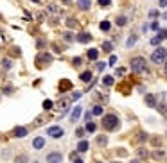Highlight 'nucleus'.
<instances>
[{"label": "nucleus", "mask_w": 167, "mask_h": 163, "mask_svg": "<svg viewBox=\"0 0 167 163\" xmlns=\"http://www.w3.org/2000/svg\"><path fill=\"white\" fill-rule=\"evenodd\" d=\"M129 66H131V70L135 74H142V72H147V61L142 57V56H137V57H133L131 59V63H129Z\"/></svg>", "instance_id": "obj_1"}, {"label": "nucleus", "mask_w": 167, "mask_h": 163, "mask_svg": "<svg viewBox=\"0 0 167 163\" xmlns=\"http://www.w3.org/2000/svg\"><path fill=\"white\" fill-rule=\"evenodd\" d=\"M119 126H121V122H119V116L110 113V115H104V118H103V127L106 131H115Z\"/></svg>", "instance_id": "obj_2"}, {"label": "nucleus", "mask_w": 167, "mask_h": 163, "mask_svg": "<svg viewBox=\"0 0 167 163\" xmlns=\"http://www.w3.org/2000/svg\"><path fill=\"white\" fill-rule=\"evenodd\" d=\"M165 59H167V49H163V47H158V49H155V52L151 54V61L156 63V65L165 63Z\"/></svg>", "instance_id": "obj_3"}, {"label": "nucleus", "mask_w": 167, "mask_h": 163, "mask_svg": "<svg viewBox=\"0 0 167 163\" xmlns=\"http://www.w3.org/2000/svg\"><path fill=\"white\" fill-rule=\"evenodd\" d=\"M52 63V56L47 54V52H41L38 57H36V66H41V65H51Z\"/></svg>", "instance_id": "obj_4"}, {"label": "nucleus", "mask_w": 167, "mask_h": 163, "mask_svg": "<svg viewBox=\"0 0 167 163\" xmlns=\"http://www.w3.org/2000/svg\"><path fill=\"white\" fill-rule=\"evenodd\" d=\"M63 127H59V126H51L49 129H47V134H49L51 138H61L63 136Z\"/></svg>", "instance_id": "obj_5"}, {"label": "nucleus", "mask_w": 167, "mask_h": 163, "mask_svg": "<svg viewBox=\"0 0 167 163\" xmlns=\"http://www.w3.org/2000/svg\"><path fill=\"white\" fill-rule=\"evenodd\" d=\"M27 134H29V129L23 127V126H16L13 129V136L14 138H23V136H27Z\"/></svg>", "instance_id": "obj_6"}, {"label": "nucleus", "mask_w": 167, "mask_h": 163, "mask_svg": "<svg viewBox=\"0 0 167 163\" xmlns=\"http://www.w3.org/2000/svg\"><path fill=\"white\" fill-rule=\"evenodd\" d=\"M63 154L61 152H49L47 154V163H61Z\"/></svg>", "instance_id": "obj_7"}, {"label": "nucleus", "mask_w": 167, "mask_h": 163, "mask_svg": "<svg viewBox=\"0 0 167 163\" xmlns=\"http://www.w3.org/2000/svg\"><path fill=\"white\" fill-rule=\"evenodd\" d=\"M165 38H167V31H160V32H158V36L151 38V45H158V43H162Z\"/></svg>", "instance_id": "obj_8"}, {"label": "nucleus", "mask_w": 167, "mask_h": 163, "mask_svg": "<svg viewBox=\"0 0 167 163\" xmlns=\"http://www.w3.org/2000/svg\"><path fill=\"white\" fill-rule=\"evenodd\" d=\"M81 111H83V108H81V106H76L74 111L70 113V122H77L79 116H81Z\"/></svg>", "instance_id": "obj_9"}, {"label": "nucleus", "mask_w": 167, "mask_h": 163, "mask_svg": "<svg viewBox=\"0 0 167 163\" xmlns=\"http://www.w3.org/2000/svg\"><path fill=\"white\" fill-rule=\"evenodd\" d=\"M33 147H34L36 151H41V149L45 147V140H43L41 136H38V138H34V140H33Z\"/></svg>", "instance_id": "obj_10"}, {"label": "nucleus", "mask_w": 167, "mask_h": 163, "mask_svg": "<svg viewBox=\"0 0 167 163\" xmlns=\"http://www.w3.org/2000/svg\"><path fill=\"white\" fill-rule=\"evenodd\" d=\"M79 43H90L92 41V34L90 32H81V34H77V38H76Z\"/></svg>", "instance_id": "obj_11"}, {"label": "nucleus", "mask_w": 167, "mask_h": 163, "mask_svg": "<svg viewBox=\"0 0 167 163\" xmlns=\"http://www.w3.org/2000/svg\"><path fill=\"white\" fill-rule=\"evenodd\" d=\"M90 6H92V0H77V7L81 11H88Z\"/></svg>", "instance_id": "obj_12"}, {"label": "nucleus", "mask_w": 167, "mask_h": 163, "mask_svg": "<svg viewBox=\"0 0 167 163\" xmlns=\"http://www.w3.org/2000/svg\"><path fill=\"white\" fill-rule=\"evenodd\" d=\"M146 104L149 108H156V97L153 95V93H147V95H146Z\"/></svg>", "instance_id": "obj_13"}, {"label": "nucleus", "mask_w": 167, "mask_h": 163, "mask_svg": "<svg viewBox=\"0 0 167 163\" xmlns=\"http://www.w3.org/2000/svg\"><path fill=\"white\" fill-rule=\"evenodd\" d=\"M68 88H72V83H70V81H67V79H65V81H61V83L58 84V90H59L61 93H63L65 90H68Z\"/></svg>", "instance_id": "obj_14"}, {"label": "nucleus", "mask_w": 167, "mask_h": 163, "mask_svg": "<svg viewBox=\"0 0 167 163\" xmlns=\"http://www.w3.org/2000/svg\"><path fill=\"white\" fill-rule=\"evenodd\" d=\"M86 57H88L90 61H95V59L99 57V50H97V49H90L88 54H86Z\"/></svg>", "instance_id": "obj_15"}, {"label": "nucleus", "mask_w": 167, "mask_h": 163, "mask_svg": "<svg viewBox=\"0 0 167 163\" xmlns=\"http://www.w3.org/2000/svg\"><path fill=\"white\" fill-rule=\"evenodd\" d=\"M79 79H81L83 83H90V81H92V72H90V70H85V72L79 75Z\"/></svg>", "instance_id": "obj_16"}, {"label": "nucleus", "mask_w": 167, "mask_h": 163, "mask_svg": "<svg viewBox=\"0 0 167 163\" xmlns=\"http://www.w3.org/2000/svg\"><path fill=\"white\" fill-rule=\"evenodd\" d=\"M14 163H29V156L27 154H18V156H14Z\"/></svg>", "instance_id": "obj_17"}, {"label": "nucleus", "mask_w": 167, "mask_h": 163, "mask_svg": "<svg viewBox=\"0 0 167 163\" xmlns=\"http://www.w3.org/2000/svg\"><path fill=\"white\" fill-rule=\"evenodd\" d=\"M95 144H97L99 147H104V145L108 144V138H106L104 134H101V136H97V138H95Z\"/></svg>", "instance_id": "obj_18"}, {"label": "nucleus", "mask_w": 167, "mask_h": 163, "mask_svg": "<svg viewBox=\"0 0 167 163\" xmlns=\"http://www.w3.org/2000/svg\"><path fill=\"white\" fill-rule=\"evenodd\" d=\"M137 39H138V36H137V34H131V36L128 38V41H126V47H128V49H131V47L137 43Z\"/></svg>", "instance_id": "obj_19"}, {"label": "nucleus", "mask_w": 167, "mask_h": 163, "mask_svg": "<svg viewBox=\"0 0 167 163\" xmlns=\"http://www.w3.org/2000/svg\"><path fill=\"white\" fill-rule=\"evenodd\" d=\"M77 151H79V152H86V151H88V142H86V140H81V142H79Z\"/></svg>", "instance_id": "obj_20"}, {"label": "nucleus", "mask_w": 167, "mask_h": 163, "mask_svg": "<svg viewBox=\"0 0 167 163\" xmlns=\"http://www.w3.org/2000/svg\"><path fill=\"white\" fill-rule=\"evenodd\" d=\"M110 27H111V23H110L108 20H104V22H101V23H99V29H101V31H104V32H108V31H110Z\"/></svg>", "instance_id": "obj_21"}, {"label": "nucleus", "mask_w": 167, "mask_h": 163, "mask_svg": "<svg viewBox=\"0 0 167 163\" xmlns=\"http://www.w3.org/2000/svg\"><path fill=\"white\" fill-rule=\"evenodd\" d=\"M115 23H117V25H119V27H124V25H126V23H128V18H126V16H117V20H115Z\"/></svg>", "instance_id": "obj_22"}, {"label": "nucleus", "mask_w": 167, "mask_h": 163, "mask_svg": "<svg viewBox=\"0 0 167 163\" xmlns=\"http://www.w3.org/2000/svg\"><path fill=\"white\" fill-rule=\"evenodd\" d=\"M63 38H65V41H70V43H72V41L76 39V36H74V32H72V31H67V32L63 34Z\"/></svg>", "instance_id": "obj_23"}, {"label": "nucleus", "mask_w": 167, "mask_h": 163, "mask_svg": "<svg viewBox=\"0 0 167 163\" xmlns=\"http://www.w3.org/2000/svg\"><path fill=\"white\" fill-rule=\"evenodd\" d=\"M101 49H103L104 52H111V49H113V45H111V41H104V43L101 45Z\"/></svg>", "instance_id": "obj_24"}, {"label": "nucleus", "mask_w": 167, "mask_h": 163, "mask_svg": "<svg viewBox=\"0 0 167 163\" xmlns=\"http://www.w3.org/2000/svg\"><path fill=\"white\" fill-rule=\"evenodd\" d=\"M103 83H104V86H111V84L115 83V79H113V75H104Z\"/></svg>", "instance_id": "obj_25"}, {"label": "nucleus", "mask_w": 167, "mask_h": 163, "mask_svg": "<svg viewBox=\"0 0 167 163\" xmlns=\"http://www.w3.org/2000/svg\"><path fill=\"white\" fill-rule=\"evenodd\" d=\"M2 66H4L6 70H9V68L13 66V63H11V59H7V57H6V59H2Z\"/></svg>", "instance_id": "obj_26"}, {"label": "nucleus", "mask_w": 167, "mask_h": 163, "mask_svg": "<svg viewBox=\"0 0 167 163\" xmlns=\"http://www.w3.org/2000/svg\"><path fill=\"white\" fill-rule=\"evenodd\" d=\"M92 113H93V115H103V106H99V104H97V106H93Z\"/></svg>", "instance_id": "obj_27"}, {"label": "nucleus", "mask_w": 167, "mask_h": 163, "mask_svg": "<svg viewBox=\"0 0 167 163\" xmlns=\"http://www.w3.org/2000/svg\"><path fill=\"white\" fill-rule=\"evenodd\" d=\"M97 4L101 7H108V6H111V0H97Z\"/></svg>", "instance_id": "obj_28"}, {"label": "nucleus", "mask_w": 167, "mask_h": 163, "mask_svg": "<svg viewBox=\"0 0 167 163\" xmlns=\"http://www.w3.org/2000/svg\"><path fill=\"white\" fill-rule=\"evenodd\" d=\"M85 131L93 133V131H95V124H93V122H88V124H86V127H85Z\"/></svg>", "instance_id": "obj_29"}, {"label": "nucleus", "mask_w": 167, "mask_h": 163, "mask_svg": "<svg viewBox=\"0 0 167 163\" xmlns=\"http://www.w3.org/2000/svg\"><path fill=\"white\" fill-rule=\"evenodd\" d=\"M67 27H76V18H67Z\"/></svg>", "instance_id": "obj_30"}, {"label": "nucleus", "mask_w": 167, "mask_h": 163, "mask_svg": "<svg viewBox=\"0 0 167 163\" xmlns=\"http://www.w3.org/2000/svg\"><path fill=\"white\" fill-rule=\"evenodd\" d=\"M43 109H47V111H49V109H52V101H49V99H47V101L43 102Z\"/></svg>", "instance_id": "obj_31"}, {"label": "nucleus", "mask_w": 167, "mask_h": 163, "mask_svg": "<svg viewBox=\"0 0 167 163\" xmlns=\"http://www.w3.org/2000/svg\"><path fill=\"white\" fill-rule=\"evenodd\" d=\"M165 106H167V104H163V102H162V104H156V108H158L160 113H167V108H165Z\"/></svg>", "instance_id": "obj_32"}, {"label": "nucleus", "mask_w": 167, "mask_h": 163, "mask_svg": "<svg viewBox=\"0 0 167 163\" xmlns=\"http://www.w3.org/2000/svg\"><path fill=\"white\" fill-rule=\"evenodd\" d=\"M76 136L83 138V136H85V127H77V129H76Z\"/></svg>", "instance_id": "obj_33"}, {"label": "nucleus", "mask_w": 167, "mask_h": 163, "mask_svg": "<svg viewBox=\"0 0 167 163\" xmlns=\"http://www.w3.org/2000/svg\"><path fill=\"white\" fill-rule=\"evenodd\" d=\"M81 61H83L81 57H74V59H72V66H76V68H77V66L81 65Z\"/></svg>", "instance_id": "obj_34"}, {"label": "nucleus", "mask_w": 167, "mask_h": 163, "mask_svg": "<svg viewBox=\"0 0 167 163\" xmlns=\"http://www.w3.org/2000/svg\"><path fill=\"white\" fill-rule=\"evenodd\" d=\"M138 156L140 158H147V151L146 149H138Z\"/></svg>", "instance_id": "obj_35"}, {"label": "nucleus", "mask_w": 167, "mask_h": 163, "mask_svg": "<svg viewBox=\"0 0 167 163\" xmlns=\"http://www.w3.org/2000/svg\"><path fill=\"white\" fill-rule=\"evenodd\" d=\"M4 93H6V95H11V93H13V86H9V84H7V86L4 88Z\"/></svg>", "instance_id": "obj_36"}, {"label": "nucleus", "mask_w": 167, "mask_h": 163, "mask_svg": "<svg viewBox=\"0 0 167 163\" xmlns=\"http://www.w3.org/2000/svg\"><path fill=\"white\" fill-rule=\"evenodd\" d=\"M162 156H163V151H156V152H153V158H156V159L162 158Z\"/></svg>", "instance_id": "obj_37"}, {"label": "nucleus", "mask_w": 167, "mask_h": 163, "mask_svg": "<svg viewBox=\"0 0 167 163\" xmlns=\"http://www.w3.org/2000/svg\"><path fill=\"white\" fill-rule=\"evenodd\" d=\"M36 45H38V49H43V47H45L47 43H45V39H38V43H36Z\"/></svg>", "instance_id": "obj_38"}, {"label": "nucleus", "mask_w": 167, "mask_h": 163, "mask_svg": "<svg viewBox=\"0 0 167 163\" xmlns=\"http://www.w3.org/2000/svg\"><path fill=\"white\" fill-rule=\"evenodd\" d=\"M115 63H117V56H111V57H110V61H108V65H111V66H113Z\"/></svg>", "instance_id": "obj_39"}, {"label": "nucleus", "mask_w": 167, "mask_h": 163, "mask_svg": "<svg viewBox=\"0 0 167 163\" xmlns=\"http://www.w3.org/2000/svg\"><path fill=\"white\" fill-rule=\"evenodd\" d=\"M138 140H140V142H144V140H147V134H146V133H140Z\"/></svg>", "instance_id": "obj_40"}, {"label": "nucleus", "mask_w": 167, "mask_h": 163, "mask_svg": "<svg viewBox=\"0 0 167 163\" xmlns=\"http://www.w3.org/2000/svg\"><path fill=\"white\" fill-rule=\"evenodd\" d=\"M124 74H126L124 68H117V75H124Z\"/></svg>", "instance_id": "obj_41"}, {"label": "nucleus", "mask_w": 167, "mask_h": 163, "mask_svg": "<svg viewBox=\"0 0 167 163\" xmlns=\"http://www.w3.org/2000/svg\"><path fill=\"white\" fill-rule=\"evenodd\" d=\"M79 97H81V91H76L74 95H72V99H74V101H76V99H79Z\"/></svg>", "instance_id": "obj_42"}, {"label": "nucleus", "mask_w": 167, "mask_h": 163, "mask_svg": "<svg viewBox=\"0 0 167 163\" xmlns=\"http://www.w3.org/2000/svg\"><path fill=\"white\" fill-rule=\"evenodd\" d=\"M149 16H158V11H155V9H151V11H149Z\"/></svg>", "instance_id": "obj_43"}, {"label": "nucleus", "mask_w": 167, "mask_h": 163, "mask_svg": "<svg viewBox=\"0 0 167 163\" xmlns=\"http://www.w3.org/2000/svg\"><path fill=\"white\" fill-rule=\"evenodd\" d=\"M151 29H155V31L158 29V22H153V23H151Z\"/></svg>", "instance_id": "obj_44"}, {"label": "nucleus", "mask_w": 167, "mask_h": 163, "mask_svg": "<svg viewBox=\"0 0 167 163\" xmlns=\"http://www.w3.org/2000/svg\"><path fill=\"white\" fill-rule=\"evenodd\" d=\"M97 68H99V72H103V70H104V63H99Z\"/></svg>", "instance_id": "obj_45"}, {"label": "nucleus", "mask_w": 167, "mask_h": 163, "mask_svg": "<svg viewBox=\"0 0 167 163\" xmlns=\"http://www.w3.org/2000/svg\"><path fill=\"white\" fill-rule=\"evenodd\" d=\"M49 11H52V13H54V11H58V7H54V4H51V6H49Z\"/></svg>", "instance_id": "obj_46"}, {"label": "nucleus", "mask_w": 167, "mask_h": 163, "mask_svg": "<svg viewBox=\"0 0 167 163\" xmlns=\"http://www.w3.org/2000/svg\"><path fill=\"white\" fill-rule=\"evenodd\" d=\"M160 6L162 7H167V0H160Z\"/></svg>", "instance_id": "obj_47"}, {"label": "nucleus", "mask_w": 167, "mask_h": 163, "mask_svg": "<svg viewBox=\"0 0 167 163\" xmlns=\"http://www.w3.org/2000/svg\"><path fill=\"white\" fill-rule=\"evenodd\" d=\"M129 163H140V161H138V159H131Z\"/></svg>", "instance_id": "obj_48"}, {"label": "nucleus", "mask_w": 167, "mask_h": 163, "mask_svg": "<svg viewBox=\"0 0 167 163\" xmlns=\"http://www.w3.org/2000/svg\"><path fill=\"white\" fill-rule=\"evenodd\" d=\"M74 163H85V161H83V159H76Z\"/></svg>", "instance_id": "obj_49"}, {"label": "nucleus", "mask_w": 167, "mask_h": 163, "mask_svg": "<svg viewBox=\"0 0 167 163\" xmlns=\"http://www.w3.org/2000/svg\"><path fill=\"white\" fill-rule=\"evenodd\" d=\"M163 18H165V20H167V11H165V13H163Z\"/></svg>", "instance_id": "obj_50"}, {"label": "nucleus", "mask_w": 167, "mask_h": 163, "mask_svg": "<svg viewBox=\"0 0 167 163\" xmlns=\"http://www.w3.org/2000/svg\"><path fill=\"white\" fill-rule=\"evenodd\" d=\"M165 74H167V61H165Z\"/></svg>", "instance_id": "obj_51"}, {"label": "nucleus", "mask_w": 167, "mask_h": 163, "mask_svg": "<svg viewBox=\"0 0 167 163\" xmlns=\"http://www.w3.org/2000/svg\"><path fill=\"white\" fill-rule=\"evenodd\" d=\"M63 2H65V4H68V2H70V0H63Z\"/></svg>", "instance_id": "obj_52"}]
</instances>
